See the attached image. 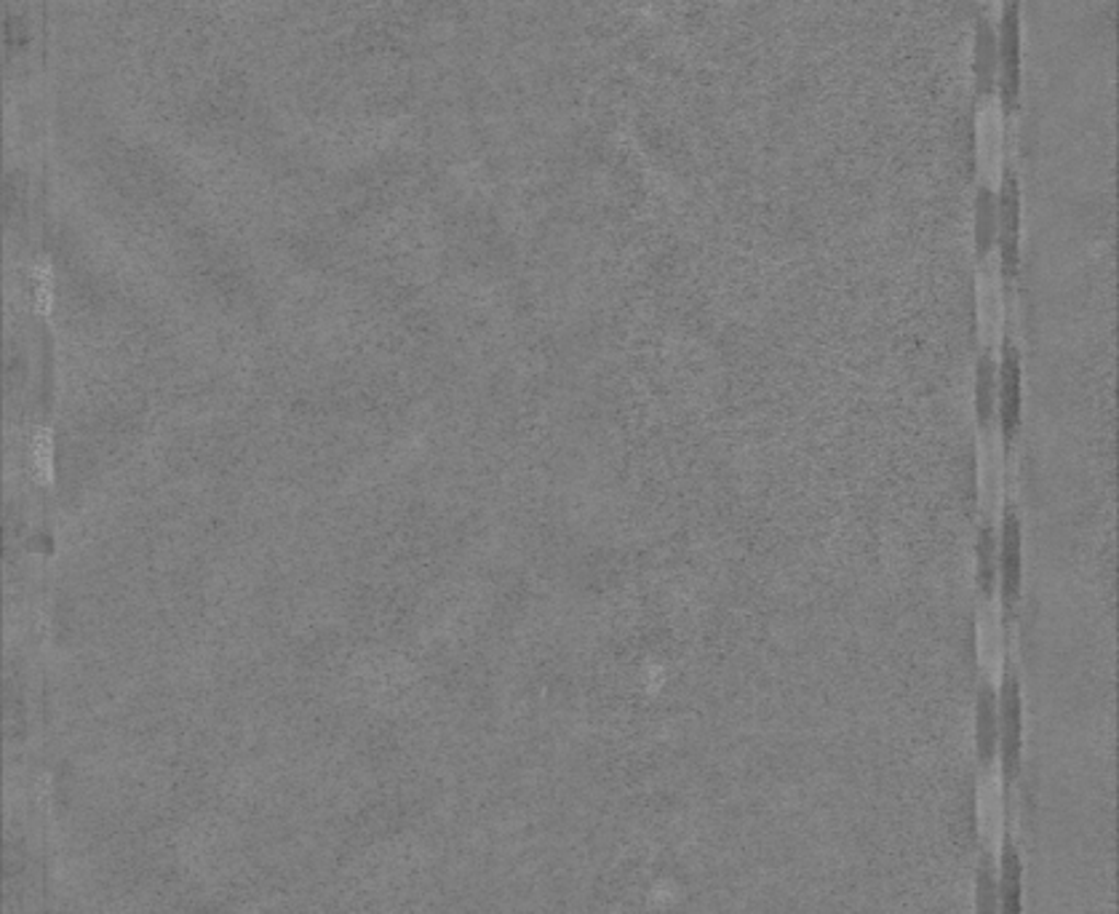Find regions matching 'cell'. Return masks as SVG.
<instances>
[{"instance_id": "11", "label": "cell", "mask_w": 1119, "mask_h": 914, "mask_svg": "<svg viewBox=\"0 0 1119 914\" xmlns=\"http://www.w3.org/2000/svg\"><path fill=\"white\" fill-rule=\"evenodd\" d=\"M996 70H1000V44H996L992 24L981 22V27H978V41H975V78H978V87H981L983 96H986L989 89H992Z\"/></svg>"}, {"instance_id": "3", "label": "cell", "mask_w": 1119, "mask_h": 914, "mask_svg": "<svg viewBox=\"0 0 1119 914\" xmlns=\"http://www.w3.org/2000/svg\"><path fill=\"white\" fill-rule=\"evenodd\" d=\"M996 249H1000V262L1005 278H1015L1020 267V193L1018 182L1007 176L1002 182V191L996 193Z\"/></svg>"}, {"instance_id": "10", "label": "cell", "mask_w": 1119, "mask_h": 914, "mask_svg": "<svg viewBox=\"0 0 1119 914\" xmlns=\"http://www.w3.org/2000/svg\"><path fill=\"white\" fill-rule=\"evenodd\" d=\"M975 578L986 599L996 591V533L992 524H981L975 538Z\"/></svg>"}, {"instance_id": "13", "label": "cell", "mask_w": 1119, "mask_h": 914, "mask_svg": "<svg viewBox=\"0 0 1119 914\" xmlns=\"http://www.w3.org/2000/svg\"><path fill=\"white\" fill-rule=\"evenodd\" d=\"M35 308L41 310L43 316L52 313L54 308V276H52V267L46 265V262H41V267L35 271Z\"/></svg>"}, {"instance_id": "6", "label": "cell", "mask_w": 1119, "mask_h": 914, "mask_svg": "<svg viewBox=\"0 0 1119 914\" xmlns=\"http://www.w3.org/2000/svg\"><path fill=\"white\" fill-rule=\"evenodd\" d=\"M975 743L983 762H992L1000 746V709L992 685H983L975 706Z\"/></svg>"}, {"instance_id": "4", "label": "cell", "mask_w": 1119, "mask_h": 914, "mask_svg": "<svg viewBox=\"0 0 1119 914\" xmlns=\"http://www.w3.org/2000/svg\"><path fill=\"white\" fill-rule=\"evenodd\" d=\"M1000 709V746L1007 770H1018L1020 746H1024V698H1020V682L1015 674H1007L1002 690L996 696Z\"/></svg>"}, {"instance_id": "5", "label": "cell", "mask_w": 1119, "mask_h": 914, "mask_svg": "<svg viewBox=\"0 0 1119 914\" xmlns=\"http://www.w3.org/2000/svg\"><path fill=\"white\" fill-rule=\"evenodd\" d=\"M1002 148H1005V121H1002V105L994 94H986L978 110V152L983 167L1000 172Z\"/></svg>"}, {"instance_id": "12", "label": "cell", "mask_w": 1119, "mask_h": 914, "mask_svg": "<svg viewBox=\"0 0 1119 914\" xmlns=\"http://www.w3.org/2000/svg\"><path fill=\"white\" fill-rule=\"evenodd\" d=\"M33 473L41 484L54 481V438L52 431H38L33 438Z\"/></svg>"}, {"instance_id": "7", "label": "cell", "mask_w": 1119, "mask_h": 914, "mask_svg": "<svg viewBox=\"0 0 1119 914\" xmlns=\"http://www.w3.org/2000/svg\"><path fill=\"white\" fill-rule=\"evenodd\" d=\"M978 821H981L983 839L989 843V848L1000 850L1002 834H1005V800H1002V789L996 778H989V781L981 784V795H978Z\"/></svg>"}, {"instance_id": "1", "label": "cell", "mask_w": 1119, "mask_h": 914, "mask_svg": "<svg viewBox=\"0 0 1119 914\" xmlns=\"http://www.w3.org/2000/svg\"><path fill=\"white\" fill-rule=\"evenodd\" d=\"M996 423L1007 444L1024 425V358L1013 343H1005L996 364Z\"/></svg>"}, {"instance_id": "2", "label": "cell", "mask_w": 1119, "mask_h": 914, "mask_svg": "<svg viewBox=\"0 0 1119 914\" xmlns=\"http://www.w3.org/2000/svg\"><path fill=\"white\" fill-rule=\"evenodd\" d=\"M996 589L1002 594V605L1013 609L1020 602L1024 591V524L1015 509H1007L1002 516L1000 535H996Z\"/></svg>"}, {"instance_id": "14", "label": "cell", "mask_w": 1119, "mask_h": 914, "mask_svg": "<svg viewBox=\"0 0 1119 914\" xmlns=\"http://www.w3.org/2000/svg\"><path fill=\"white\" fill-rule=\"evenodd\" d=\"M983 3H986L989 14L992 16H1000L1002 11H1005V0H983Z\"/></svg>"}, {"instance_id": "9", "label": "cell", "mask_w": 1119, "mask_h": 914, "mask_svg": "<svg viewBox=\"0 0 1119 914\" xmlns=\"http://www.w3.org/2000/svg\"><path fill=\"white\" fill-rule=\"evenodd\" d=\"M996 228H1000V217H996V191L994 187L983 185L975 196V228H972V236H975V254L981 260H986L996 249Z\"/></svg>"}, {"instance_id": "8", "label": "cell", "mask_w": 1119, "mask_h": 914, "mask_svg": "<svg viewBox=\"0 0 1119 914\" xmlns=\"http://www.w3.org/2000/svg\"><path fill=\"white\" fill-rule=\"evenodd\" d=\"M972 407L981 429H989L996 418V362L992 353H981L975 364V386H972Z\"/></svg>"}]
</instances>
